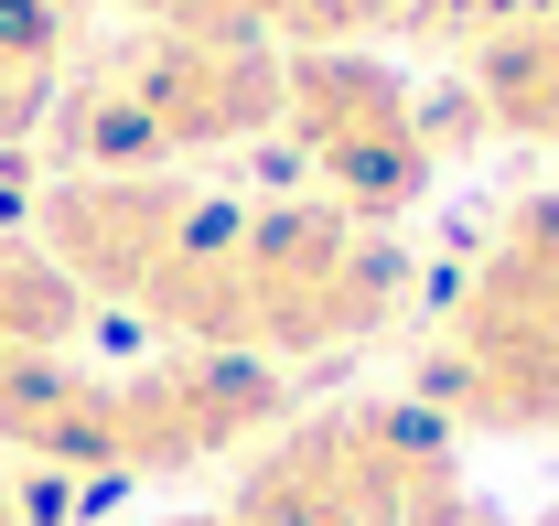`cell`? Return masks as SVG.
<instances>
[{
  "label": "cell",
  "instance_id": "1",
  "mask_svg": "<svg viewBox=\"0 0 559 526\" xmlns=\"http://www.w3.org/2000/svg\"><path fill=\"white\" fill-rule=\"evenodd\" d=\"M11 119H22V97H0V130H11Z\"/></svg>",
  "mask_w": 559,
  "mask_h": 526
},
{
  "label": "cell",
  "instance_id": "2",
  "mask_svg": "<svg viewBox=\"0 0 559 526\" xmlns=\"http://www.w3.org/2000/svg\"><path fill=\"white\" fill-rule=\"evenodd\" d=\"M0 526H22V505H11V494H0Z\"/></svg>",
  "mask_w": 559,
  "mask_h": 526
}]
</instances>
